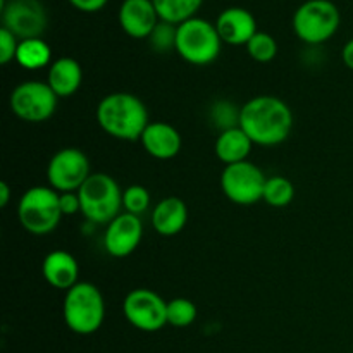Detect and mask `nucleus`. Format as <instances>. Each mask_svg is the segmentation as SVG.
I'll use <instances>...</instances> for the list:
<instances>
[{"label": "nucleus", "mask_w": 353, "mask_h": 353, "mask_svg": "<svg viewBox=\"0 0 353 353\" xmlns=\"http://www.w3.org/2000/svg\"><path fill=\"white\" fill-rule=\"evenodd\" d=\"M143 236V224L138 216L121 212L114 221L107 224L103 234V247L109 255L124 259L133 254Z\"/></svg>", "instance_id": "13"}, {"label": "nucleus", "mask_w": 353, "mask_h": 353, "mask_svg": "<svg viewBox=\"0 0 353 353\" xmlns=\"http://www.w3.org/2000/svg\"><path fill=\"white\" fill-rule=\"evenodd\" d=\"M59 195L61 193L50 186H33L26 190L17 205L21 226L34 236L52 233L62 217Z\"/></svg>", "instance_id": "5"}, {"label": "nucleus", "mask_w": 353, "mask_h": 353, "mask_svg": "<svg viewBox=\"0 0 353 353\" xmlns=\"http://www.w3.org/2000/svg\"><path fill=\"white\" fill-rule=\"evenodd\" d=\"M10 200V188L6 181L0 183V207H7L9 205Z\"/></svg>", "instance_id": "33"}, {"label": "nucleus", "mask_w": 353, "mask_h": 353, "mask_svg": "<svg viewBox=\"0 0 353 353\" xmlns=\"http://www.w3.org/2000/svg\"><path fill=\"white\" fill-rule=\"evenodd\" d=\"M52 50L48 43L41 38H30V40H21L17 47L16 62L23 69L28 71H37L50 64Z\"/></svg>", "instance_id": "21"}, {"label": "nucleus", "mask_w": 353, "mask_h": 353, "mask_svg": "<svg viewBox=\"0 0 353 353\" xmlns=\"http://www.w3.org/2000/svg\"><path fill=\"white\" fill-rule=\"evenodd\" d=\"M152 2L157 10L159 19L179 26L185 21L195 17L203 0H152Z\"/></svg>", "instance_id": "22"}, {"label": "nucleus", "mask_w": 353, "mask_h": 353, "mask_svg": "<svg viewBox=\"0 0 353 353\" xmlns=\"http://www.w3.org/2000/svg\"><path fill=\"white\" fill-rule=\"evenodd\" d=\"M17 47H19L17 38L7 28H0V64L6 65L10 61H16Z\"/></svg>", "instance_id": "28"}, {"label": "nucleus", "mask_w": 353, "mask_h": 353, "mask_svg": "<svg viewBox=\"0 0 353 353\" xmlns=\"http://www.w3.org/2000/svg\"><path fill=\"white\" fill-rule=\"evenodd\" d=\"M79 265L76 259L65 250H54L41 262V276L45 281L57 290H71L78 281Z\"/></svg>", "instance_id": "17"}, {"label": "nucleus", "mask_w": 353, "mask_h": 353, "mask_svg": "<svg viewBox=\"0 0 353 353\" xmlns=\"http://www.w3.org/2000/svg\"><path fill=\"white\" fill-rule=\"evenodd\" d=\"M119 26L124 33L137 40H143L152 34L161 19L152 0H124L119 7Z\"/></svg>", "instance_id": "14"}, {"label": "nucleus", "mask_w": 353, "mask_h": 353, "mask_svg": "<svg viewBox=\"0 0 353 353\" xmlns=\"http://www.w3.org/2000/svg\"><path fill=\"white\" fill-rule=\"evenodd\" d=\"M252 147H254V141L248 138V134L240 126H234L221 131L214 145V152L221 162L231 165L247 161Z\"/></svg>", "instance_id": "20"}, {"label": "nucleus", "mask_w": 353, "mask_h": 353, "mask_svg": "<svg viewBox=\"0 0 353 353\" xmlns=\"http://www.w3.org/2000/svg\"><path fill=\"white\" fill-rule=\"evenodd\" d=\"M295 196V188H293V183L290 179H286L285 176H272L268 178L264 186V200L268 205L276 207V209H283V207L290 205Z\"/></svg>", "instance_id": "23"}, {"label": "nucleus", "mask_w": 353, "mask_h": 353, "mask_svg": "<svg viewBox=\"0 0 353 353\" xmlns=\"http://www.w3.org/2000/svg\"><path fill=\"white\" fill-rule=\"evenodd\" d=\"M88 157L79 148H62L47 165V179L50 188L59 193L78 192L83 183L90 178Z\"/></svg>", "instance_id": "11"}, {"label": "nucleus", "mask_w": 353, "mask_h": 353, "mask_svg": "<svg viewBox=\"0 0 353 353\" xmlns=\"http://www.w3.org/2000/svg\"><path fill=\"white\" fill-rule=\"evenodd\" d=\"M340 28V10L331 0H307L293 16L295 34L309 45L330 40Z\"/></svg>", "instance_id": "7"}, {"label": "nucleus", "mask_w": 353, "mask_h": 353, "mask_svg": "<svg viewBox=\"0 0 353 353\" xmlns=\"http://www.w3.org/2000/svg\"><path fill=\"white\" fill-rule=\"evenodd\" d=\"M69 2L81 12H97V10L103 9L109 0H69Z\"/></svg>", "instance_id": "31"}, {"label": "nucleus", "mask_w": 353, "mask_h": 353, "mask_svg": "<svg viewBox=\"0 0 353 353\" xmlns=\"http://www.w3.org/2000/svg\"><path fill=\"white\" fill-rule=\"evenodd\" d=\"M81 214L95 224H109L121 214L123 190L112 176L95 172L78 190Z\"/></svg>", "instance_id": "4"}, {"label": "nucleus", "mask_w": 353, "mask_h": 353, "mask_svg": "<svg viewBox=\"0 0 353 353\" xmlns=\"http://www.w3.org/2000/svg\"><path fill=\"white\" fill-rule=\"evenodd\" d=\"M176 33H178V26L161 21L155 26V30L152 31L148 40H150V45L157 52H169L172 48L176 50Z\"/></svg>", "instance_id": "27"}, {"label": "nucleus", "mask_w": 353, "mask_h": 353, "mask_svg": "<svg viewBox=\"0 0 353 353\" xmlns=\"http://www.w3.org/2000/svg\"><path fill=\"white\" fill-rule=\"evenodd\" d=\"M145 152L159 161L174 159L181 150V134L174 126L162 121H154L147 126L140 138Z\"/></svg>", "instance_id": "16"}, {"label": "nucleus", "mask_w": 353, "mask_h": 353, "mask_svg": "<svg viewBox=\"0 0 353 353\" xmlns=\"http://www.w3.org/2000/svg\"><path fill=\"white\" fill-rule=\"evenodd\" d=\"M59 97L48 83L24 81L12 90L10 110L26 123H43L54 116Z\"/></svg>", "instance_id": "8"}, {"label": "nucleus", "mask_w": 353, "mask_h": 353, "mask_svg": "<svg viewBox=\"0 0 353 353\" xmlns=\"http://www.w3.org/2000/svg\"><path fill=\"white\" fill-rule=\"evenodd\" d=\"M238 126L248 134L254 145L274 147L292 133L293 112L278 97L259 95L241 107Z\"/></svg>", "instance_id": "1"}, {"label": "nucleus", "mask_w": 353, "mask_h": 353, "mask_svg": "<svg viewBox=\"0 0 353 353\" xmlns=\"http://www.w3.org/2000/svg\"><path fill=\"white\" fill-rule=\"evenodd\" d=\"M228 112H233V107H231L230 103H226V102H221L219 105L214 109V119H216L217 123L224 124V130L234 128L233 123L236 121V119H233V117H228ZM236 123H238V121H236Z\"/></svg>", "instance_id": "30"}, {"label": "nucleus", "mask_w": 353, "mask_h": 353, "mask_svg": "<svg viewBox=\"0 0 353 353\" xmlns=\"http://www.w3.org/2000/svg\"><path fill=\"white\" fill-rule=\"evenodd\" d=\"M196 307L188 299H172L168 302V324L174 327H188L195 323Z\"/></svg>", "instance_id": "25"}, {"label": "nucleus", "mask_w": 353, "mask_h": 353, "mask_svg": "<svg viewBox=\"0 0 353 353\" xmlns=\"http://www.w3.org/2000/svg\"><path fill=\"white\" fill-rule=\"evenodd\" d=\"M2 23L19 41L41 38L47 28V12L40 0H10L2 9Z\"/></svg>", "instance_id": "12"}, {"label": "nucleus", "mask_w": 353, "mask_h": 353, "mask_svg": "<svg viewBox=\"0 0 353 353\" xmlns=\"http://www.w3.org/2000/svg\"><path fill=\"white\" fill-rule=\"evenodd\" d=\"M247 52L254 61L271 62L278 55V41L272 34L257 31L254 38L247 43Z\"/></svg>", "instance_id": "24"}, {"label": "nucleus", "mask_w": 353, "mask_h": 353, "mask_svg": "<svg viewBox=\"0 0 353 353\" xmlns=\"http://www.w3.org/2000/svg\"><path fill=\"white\" fill-rule=\"evenodd\" d=\"M268 178L261 168L250 161L226 165L221 174V188L224 195L236 205H254L264 196Z\"/></svg>", "instance_id": "9"}, {"label": "nucleus", "mask_w": 353, "mask_h": 353, "mask_svg": "<svg viewBox=\"0 0 353 353\" xmlns=\"http://www.w3.org/2000/svg\"><path fill=\"white\" fill-rule=\"evenodd\" d=\"M188 221L186 203L178 196L161 200L152 210V226L161 236H176L181 233Z\"/></svg>", "instance_id": "18"}, {"label": "nucleus", "mask_w": 353, "mask_h": 353, "mask_svg": "<svg viewBox=\"0 0 353 353\" xmlns=\"http://www.w3.org/2000/svg\"><path fill=\"white\" fill-rule=\"evenodd\" d=\"M97 121L109 137L123 141L140 140L150 124L145 103L133 93L105 95L97 107Z\"/></svg>", "instance_id": "2"}, {"label": "nucleus", "mask_w": 353, "mask_h": 353, "mask_svg": "<svg viewBox=\"0 0 353 353\" xmlns=\"http://www.w3.org/2000/svg\"><path fill=\"white\" fill-rule=\"evenodd\" d=\"M59 202H61L62 216H71V214L81 212V202H79L78 192L61 193L59 195Z\"/></svg>", "instance_id": "29"}, {"label": "nucleus", "mask_w": 353, "mask_h": 353, "mask_svg": "<svg viewBox=\"0 0 353 353\" xmlns=\"http://www.w3.org/2000/svg\"><path fill=\"white\" fill-rule=\"evenodd\" d=\"M123 207L128 214L140 217L150 207V193L141 185L128 186L123 192Z\"/></svg>", "instance_id": "26"}, {"label": "nucleus", "mask_w": 353, "mask_h": 353, "mask_svg": "<svg viewBox=\"0 0 353 353\" xmlns=\"http://www.w3.org/2000/svg\"><path fill=\"white\" fill-rule=\"evenodd\" d=\"M341 59H343L345 65L353 71V38L345 43L343 50H341Z\"/></svg>", "instance_id": "32"}, {"label": "nucleus", "mask_w": 353, "mask_h": 353, "mask_svg": "<svg viewBox=\"0 0 353 353\" xmlns=\"http://www.w3.org/2000/svg\"><path fill=\"white\" fill-rule=\"evenodd\" d=\"M123 312L128 323L143 333H155L168 324V302L147 288H137L126 295Z\"/></svg>", "instance_id": "10"}, {"label": "nucleus", "mask_w": 353, "mask_h": 353, "mask_svg": "<svg viewBox=\"0 0 353 353\" xmlns=\"http://www.w3.org/2000/svg\"><path fill=\"white\" fill-rule=\"evenodd\" d=\"M83 81V69L72 57H61L52 62L47 74V83L59 99L74 95Z\"/></svg>", "instance_id": "19"}, {"label": "nucleus", "mask_w": 353, "mask_h": 353, "mask_svg": "<svg viewBox=\"0 0 353 353\" xmlns=\"http://www.w3.org/2000/svg\"><path fill=\"white\" fill-rule=\"evenodd\" d=\"M221 40L216 24L202 17H193L178 26L176 52L193 65L212 64L221 54Z\"/></svg>", "instance_id": "6"}, {"label": "nucleus", "mask_w": 353, "mask_h": 353, "mask_svg": "<svg viewBox=\"0 0 353 353\" xmlns=\"http://www.w3.org/2000/svg\"><path fill=\"white\" fill-rule=\"evenodd\" d=\"M216 28L223 43L228 45H247L257 33L254 14L243 7H230L223 10L217 17Z\"/></svg>", "instance_id": "15"}, {"label": "nucleus", "mask_w": 353, "mask_h": 353, "mask_svg": "<svg viewBox=\"0 0 353 353\" xmlns=\"http://www.w3.org/2000/svg\"><path fill=\"white\" fill-rule=\"evenodd\" d=\"M62 316L72 333L81 336L97 333L105 317V302L100 290L93 283H76L65 292Z\"/></svg>", "instance_id": "3"}]
</instances>
